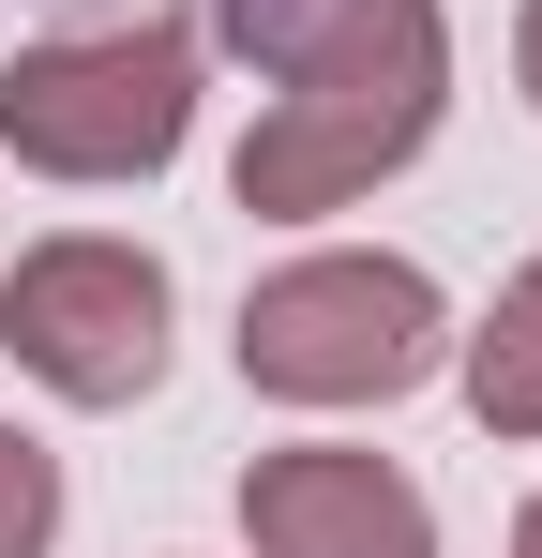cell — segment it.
<instances>
[{
	"instance_id": "obj_1",
	"label": "cell",
	"mask_w": 542,
	"mask_h": 558,
	"mask_svg": "<svg viewBox=\"0 0 542 558\" xmlns=\"http://www.w3.org/2000/svg\"><path fill=\"white\" fill-rule=\"evenodd\" d=\"M438 92H452L438 0L377 15V31L332 46V61H301V76L271 92V121L242 136V211H347V196H377L422 136H438Z\"/></svg>"
},
{
	"instance_id": "obj_2",
	"label": "cell",
	"mask_w": 542,
	"mask_h": 558,
	"mask_svg": "<svg viewBox=\"0 0 542 558\" xmlns=\"http://www.w3.org/2000/svg\"><path fill=\"white\" fill-rule=\"evenodd\" d=\"M438 348H452L438 272L422 257H361V242L286 257L242 302V377H257L271 408H392V392L438 377Z\"/></svg>"
},
{
	"instance_id": "obj_3",
	"label": "cell",
	"mask_w": 542,
	"mask_h": 558,
	"mask_svg": "<svg viewBox=\"0 0 542 558\" xmlns=\"http://www.w3.org/2000/svg\"><path fill=\"white\" fill-rule=\"evenodd\" d=\"M196 136V31L181 15H121V31H61L0 61V151L46 182H151Z\"/></svg>"
},
{
	"instance_id": "obj_4",
	"label": "cell",
	"mask_w": 542,
	"mask_h": 558,
	"mask_svg": "<svg viewBox=\"0 0 542 558\" xmlns=\"http://www.w3.org/2000/svg\"><path fill=\"white\" fill-rule=\"evenodd\" d=\"M167 257L151 242H106V227H61L0 272V348L46 377L61 408H136L167 377Z\"/></svg>"
},
{
	"instance_id": "obj_5",
	"label": "cell",
	"mask_w": 542,
	"mask_h": 558,
	"mask_svg": "<svg viewBox=\"0 0 542 558\" xmlns=\"http://www.w3.org/2000/svg\"><path fill=\"white\" fill-rule=\"evenodd\" d=\"M242 544L257 558H438V513L392 453H347V438H301V453L242 468Z\"/></svg>"
},
{
	"instance_id": "obj_6",
	"label": "cell",
	"mask_w": 542,
	"mask_h": 558,
	"mask_svg": "<svg viewBox=\"0 0 542 558\" xmlns=\"http://www.w3.org/2000/svg\"><path fill=\"white\" fill-rule=\"evenodd\" d=\"M467 408H482V438H542V257L497 287V317L467 332Z\"/></svg>"
},
{
	"instance_id": "obj_7",
	"label": "cell",
	"mask_w": 542,
	"mask_h": 558,
	"mask_svg": "<svg viewBox=\"0 0 542 558\" xmlns=\"http://www.w3.org/2000/svg\"><path fill=\"white\" fill-rule=\"evenodd\" d=\"M377 15H407V0H226V46L257 61L271 92L301 76V61H332V46H361Z\"/></svg>"
},
{
	"instance_id": "obj_8",
	"label": "cell",
	"mask_w": 542,
	"mask_h": 558,
	"mask_svg": "<svg viewBox=\"0 0 542 558\" xmlns=\"http://www.w3.org/2000/svg\"><path fill=\"white\" fill-rule=\"evenodd\" d=\"M61 544V453L0 423V558H46Z\"/></svg>"
},
{
	"instance_id": "obj_9",
	"label": "cell",
	"mask_w": 542,
	"mask_h": 558,
	"mask_svg": "<svg viewBox=\"0 0 542 558\" xmlns=\"http://www.w3.org/2000/svg\"><path fill=\"white\" fill-rule=\"evenodd\" d=\"M513 76H528V106H542V0H528V31H513Z\"/></svg>"
},
{
	"instance_id": "obj_10",
	"label": "cell",
	"mask_w": 542,
	"mask_h": 558,
	"mask_svg": "<svg viewBox=\"0 0 542 558\" xmlns=\"http://www.w3.org/2000/svg\"><path fill=\"white\" fill-rule=\"evenodd\" d=\"M513 558H542V498H528V513H513Z\"/></svg>"
}]
</instances>
